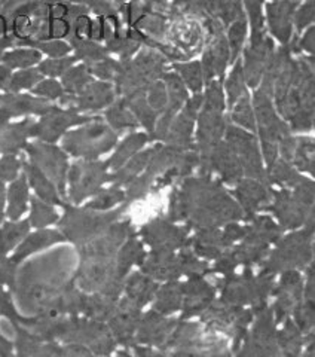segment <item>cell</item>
Instances as JSON below:
<instances>
[{"mask_svg": "<svg viewBox=\"0 0 315 357\" xmlns=\"http://www.w3.org/2000/svg\"><path fill=\"white\" fill-rule=\"evenodd\" d=\"M116 143V134L100 118L89 119L79 130L66 134L63 140L64 149L73 156H84L94 160L98 155L107 152Z\"/></svg>", "mask_w": 315, "mask_h": 357, "instance_id": "1", "label": "cell"}, {"mask_svg": "<svg viewBox=\"0 0 315 357\" xmlns=\"http://www.w3.org/2000/svg\"><path fill=\"white\" fill-rule=\"evenodd\" d=\"M116 218V213L95 215L86 210L66 207V215L61 220V231L66 238L73 243H84L93 240L100 231H103L109 223Z\"/></svg>", "mask_w": 315, "mask_h": 357, "instance_id": "2", "label": "cell"}, {"mask_svg": "<svg viewBox=\"0 0 315 357\" xmlns=\"http://www.w3.org/2000/svg\"><path fill=\"white\" fill-rule=\"evenodd\" d=\"M27 152L30 155L31 162L35 164L52 183L57 185L61 194H64L66 177L67 172H69L67 156L64 155V152L47 142L29 144Z\"/></svg>", "mask_w": 315, "mask_h": 357, "instance_id": "3", "label": "cell"}, {"mask_svg": "<svg viewBox=\"0 0 315 357\" xmlns=\"http://www.w3.org/2000/svg\"><path fill=\"white\" fill-rule=\"evenodd\" d=\"M106 167L107 164L94 161H84L72 165L67 173H69L70 182V198L75 203H81L84 198L98 192L101 183L107 181Z\"/></svg>", "mask_w": 315, "mask_h": 357, "instance_id": "4", "label": "cell"}, {"mask_svg": "<svg viewBox=\"0 0 315 357\" xmlns=\"http://www.w3.org/2000/svg\"><path fill=\"white\" fill-rule=\"evenodd\" d=\"M91 118H85L77 114L75 109H60L52 106L45 112L42 119L35 122L31 128V136L40 139L42 142L54 143L61 134L72 126L85 124Z\"/></svg>", "mask_w": 315, "mask_h": 357, "instance_id": "5", "label": "cell"}, {"mask_svg": "<svg viewBox=\"0 0 315 357\" xmlns=\"http://www.w3.org/2000/svg\"><path fill=\"white\" fill-rule=\"evenodd\" d=\"M112 100H114V89H112L110 84L106 82H89L77 94L61 97V102L75 110L101 109L107 106Z\"/></svg>", "mask_w": 315, "mask_h": 357, "instance_id": "6", "label": "cell"}, {"mask_svg": "<svg viewBox=\"0 0 315 357\" xmlns=\"http://www.w3.org/2000/svg\"><path fill=\"white\" fill-rule=\"evenodd\" d=\"M52 106L48 100L40 97H31L26 94H5L0 97V109H3L9 116L21 115H43Z\"/></svg>", "mask_w": 315, "mask_h": 357, "instance_id": "7", "label": "cell"}, {"mask_svg": "<svg viewBox=\"0 0 315 357\" xmlns=\"http://www.w3.org/2000/svg\"><path fill=\"white\" fill-rule=\"evenodd\" d=\"M170 38L177 45V50L195 52L201 45V27L197 21L177 14L170 26Z\"/></svg>", "mask_w": 315, "mask_h": 357, "instance_id": "8", "label": "cell"}, {"mask_svg": "<svg viewBox=\"0 0 315 357\" xmlns=\"http://www.w3.org/2000/svg\"><path fill=\"white\" fill-rule=\"evenodd\" d=\"M31 119H24L17 124H6L0 130V152L5 155H15L26 146L27 139L31 136Z\"/></svg>", "mask_w": 315, "mask_h": 357, "instance_id": "9", "label": "cell"}, {"mask_svg": "<svg viewBox=\"0 0 315 357\" xmlns=\"http://www.w3.org/2000/svg\"><path fill=\"white\" fill-rule=\"evenodd\" d=\"M296 2L295 0H279L268 6V17L271 22L274 35L283 42L290 39L291 33V18H293Z\"/></svg>", "mask_w": 315, "mask_h": 357, "instance_id": "10", "label": "cell"}, {"mask_svg": "<svg viewBox=\"0 0 315 357\" xmlns=\"http://www.w3.org/2000/svg\"><path fill=\"white\" fill-rule=\"evenodd\" d=\"M63 240H64L63 234L57 232V231H52V229L35 232V234H31V236H29L24 240V243L20 245L18 250L15 252V255L13 256V259H10V261H13L17 265L22 259H26L29 255L35 253V252H39L40 249L48 248V245H52L55 243H60Z\"/></svg>", "mask_w": 315, "mask_h": 357, "instance_id": "11", "label": "cell"}, {"mask_svg": "<svg viewBox=\"0 0 315 357\" xmlns=\"http://www.w3.org/2000/svg\"><path fill=\"white\" fill-rule=\"evenodd\" d=\"M272 42L269 39L262 40L259 45H254L247 54V67H245V77L252 86H254L261 77L265 66L271 60V50Z\"/></svg>", "mask_w": 315, "mask_h": 357, "instance_id": "12", "label": "cell"}, {"mask_svg": "<svg viewBox=\"0 0 315 357\" xmlns=\"http://www.w3.org/2000/svg\"><path fill=\"white\" fill-rule=\"evenodd\" d=\"M24 170L30 185L35 188V191L43 201H47V203H54V204H61V199L59 198V194H57V188L54 186V183L38 169L35 164L24 162Z\"/></svg>", "mask_w": 315, "mask_h": 357, "instance_id": "13", "label": "cell"}, {"mask_svg": "<svg viewBox=\"0 0 315 357\" xmlns=\"http://www.w3.org/2000/svg\"><path fill=\"white\" fill-rule=\"evenodd\" d=\"M8 199H9L8 215L13 220H17L27 208L29 186H27L24 176L17 178V181H14L13 185H10Z\"/></svg>", "mask_w": 315, "mask_h": 357, "instance_id": "14", "label": "cell"}, {"mask_svg": "<svg viewBox=\"0 0 315 357\" xmlns=\"http://www.w3.org/2000/svg\"><path fill=\"white\" fill-rule=\"evenodd\" d=\"M91 79H93V75L89 72V67L86 64H82V66L70 67V69L63 75L61 85H63L64 93L77 94L79 91H82L89 82H91Z\"/></svg>", "mask_w": 315, "mask_h": 357, "instance_id": "15", "label": "cell"}, {"mask_svg": "<svg viewBox=\"0 0 315 357\" xmlns=\"http://www.w3.org/2000/svg\"><path fill=\"white\" fill-rule=\"evenodd\" d=\"M40 52L35 48H22L14 50L2 55V60L9 69H26L33 64L40 61Z\"/></svg>", "mask_w": 315, "mask_h": 357, "instance_id": "16", "label": "cell"}, {"mask_svg": "<svg viewBox=\"0 0 315 357\" xmlns=\"http://www.w3.org/2000/svg\"><path fill=\"white\" fill-rule=\"evenodd\" d=\"M27 220L20 223H6L0 228V253H8L29 232Z\"/></svg>", "mask_w": 315, "mask_h": 357, "instance_id": "17", "label": "cell"}, {"mask_svg": "<svg viewBox=\"0 0 315 357\" xmlns=\"http://www.w3.org/2000/svg\"><path fill=\"white\" fill-rule=\"evenodd\" d=\"M70 43L75 48L76 59L84 60L86 64H93L106 59V50L91 39H75L70 40Z\"/></svg>", "mask_w": 315, "mask_h": 357, "instance_id": "18", "label": "cell"}, {"mask_svg": "<svg viewBox=\"0 0 315 357\" xmlns=\"http://www.w3.org/2000/svg\"><path fill=\"white\" fill-rule=\"evenodd\" d=\"M146 142V136L144 134H132L131 137H128L125 142H123L119 149L116 151V153L114 155V158H112L107 165H112L114 169H119V167L125 162L132 153H136L137 149H140L143 146V143Z\"/></svg>", "mask_w": 315, "mask_h": 357, "instance_id": "19", "label": "cell"}, {"mask_svg": "<svg viewBox=\"0 0 315 357\" xmlns=\"http://www.w3.org/2000/svg\"><path fill=\"white\" fill-rule=\"evenodd\" d=\"M57 219H59L57 211H55L51 206H48L47 201H40L36 198L33 199L31 216H30V222L33 227H36V228L47 227Z\"/></svg>", "mask_w": 315, "mask_h": 357, "instance_id": "20", "label": "cell"}, {"mask_svg": "<svg viewBox=\"0 0 315 357\" xmlns=\"http://www.w3.org/2000/svg\"><path fill=\"white\" fill-rule=\"evenodd\" d=\"M18 45H29L30 48L40 50L42 52L51 55L54 59L59 57H66L67 54L70 52L69 43L57 40V39H49V40H24V42H18Z\"/></svg>", "mask_w": 315, "mask_h": 357, "instance_id": "21", "label": "cell"}, {"mask_svg": "<svg viewBox=\"0 0 315 357\" xmlns=\"http://www.w3.org/2000/svg\"><path fill=\"white\" fill-rule=\"evenodd\" d=\"M106 116H107L110 124L119 130L127 128V127H134L137 124L136 119H134V116L131 115V112L128 110L127 103H118L116 106L109 109Z\"/></svg>", "mask_w": 315, "mask_h": 357, "instance_id": "22", "label": "cell"}, {"mask_svg": "<svg viewBox=\"0 0 315 357\" xmlns=\"http://www.w3.org/2000/svg\"><path fill=\"white\" fill-rule=\"evenodd\" d=\"M42 81V73L39 70H22L10 76L8 89L13 93L21 91V89L31 88L35 84Z\"/></svg>", "mask_w": 315, "mask_h": 357, "instance_id": "23", "label": "cell"}, {"mask_svg": "<svg viewBox=\"0 0 315 357\" xmlns=\"http://www.w3.org/2000/svg\"><path fill=\"white\" fill-rule=\"evenodd\" d=\"M76 61V57H59V59H51L40 63L39 66V72L42 75H48V76H60L64 75L67 70L70 69L73 63Z\"/></svg>", "mask_w": 315, "mask_h": 357, "instance_id": "24", "label": "cell"}, {"mask_svg": "<svg viewBox=\"0 0 315 357\" xmlns=\"http://www.w3.org/2000/svg\"><path fill=\"white\" fill-rule=\"evenodd\" d=\"M245 3H247V10H249V15L253 24L252 47H254V45H259L262 42V29H263L262 13H261L262 0H245Z\"/></svg>", "mask_w": 315, "mask_h": 357, "instance_id": "25", "label": "cell"}, {"mask_svg": "<svg viewBox=\"0 0 315 357\" xmlns=\"http://www.w3.org/2000/svg\"><path fill=\"white\" fill-rule=\"evenodd\" d=\"M176 69L182 72L185 81L187 85L194 89V91H199L201 84H202V70L198 63H190V64H182L176 66Z\"/></svg>", "mask_w": 315, "mask_h": 357, "instance_id": "26", "label": "cell"}, {"mask_svg": "<svg viewBox=\"0 0 315 357\" xmlns=\"http://www.w3.org/2000/svg\"><path fill=\"white\" fill-rule=\"evenodd\" d=\"M122 198H123V194L118 191V189H107V191L98 194V197L93 201V203H89L86 207L89 210H106L114 204H116Z\"/></svg>", "mask_w": 315, "mask_h": 357, "instance_id": "27", "label": "cell"}, {"mask_svg": "<svg viewBox=\"0 0 315 357\" xmlns=\"http://www.w3.org/2000/svg\"><path fill=\"white\" fill-rule=\"evenodd\" d=\"M89 67V72L91 75H97L101 79H112L115 77L118 73V67L119 64H116L114 60L110 59H103L97 63L93 64H86Z\"/></svg>", "mask_w": 315, "mask_h": 357, "instance_id": "28", "label": "cell"}, {"mask_svg": "<svg viewBox=\"0 0 315 357\" xmlns=\"http://www.w3.org/2000/svg\"><path fill=\"white\" fill-rule=\"evenodd\" d=\"M228 91L231 105H233L235 100H238V97L244 93V73L241 69V63L236 64L233 73L231 75V79L228 82Z\"/></svg>", "mask_w": 315, "mask_h": 357, "instance_id": "29", "label": "cell"}, {"mask_svg": "<svg viewBox=\"0 0 315 357\" xmlns=\"http://www.w3.org/2000/svg\"><path fill=\"white\" fill-rule=\"evenodd\" d=\"M33 93L47 98H61L64 96V89H63V85L59 84L57 81L48 79V81H40L35 88H33Z\"/></svg>", "mask_w": 315, "mask_h": 357, "instance_id": "30", "label": "cell"}, {"mask_svg": "<svg viewBox=\"0 0 315 357\" xmlns=\"http://www.w3.org/2000/svg\"><path fill=\"white\" fill-rule=\"evenodd\" d=\"M20 165L21 162L15 155H5L0 160V181H14L18 176Z\"/></svg>", "mask_w": 315, "mask_h": 357, "instance_id": "31", "label": "cell"}, {"mask_svg": "<svg viewBox=\"0 0 315 357\" xmlns=\"http://www.w3.org/2000/svg\"><path fill=\"white\" fill-rule=\"evenodd\" d=\"M233 119L236 122H240L241 126L247 127L253 130L254 128V122H253V115H252V110L249 106V98L244 97L241 102L236 106L235 112H233Z\"/></svg>", "mask_w": 315, "mask_h": 357, "instance_id": "32", "label": "cell"}, {"mask_svg": "<svg viewBox=\"0 0 315 357\" xmlns=\"http://www.w3.org/2000/svg\"><path fill=\"white\" fill-rule=\"evenodd\" d=\"M296 164L300 167L302 170H309L314 169V144L312 143H303L302 146L296 151Z\"/></svg>", "mask_w": 315, "mask_h": 357, "instance_id": "33", "label": "cell"}, {"mask_svg": "<svg viewBox=\"0 0 315 357\" xmlns=\"http://www.w3.org/2000/svg\"><path fill=\"white\" fill-rule=\"evenodd\" d=\"M244 36H245V22L244 21L235 22L229 31V40H231V50H232L233 59L236 57V54H238V51L241 48V45L244 42Z\"/></svg>", "mask_w": 315, "mask_h": 357, "instance_id": "34", "label": "cell"}, {"mask_svg": "<svg viewBox=\"0 0 315 357\" xmlns=\"http://www.w3.org/2000/svg\"><path fill=\"white\" fill-rule=\"evenodd\" d=\"M167 105V93L165 86L161 82H156L151 89V98H149V106L155 112H161L162 107Z\"/></svg>", "mask_w": 315, "mask_h": 357, "instance_id": "35", "label": "cell"}, {"mask_svg": "<svg viewBox=\"0 0 315 357\" xmlns=\"http://www.w3.org/2000/svg\"><path fill=\"white\" fill-rule=\"evenodd\" d=\"M70 3H76V5H82L86 9H93L98 14H103V15H110L114 14L115 10L114 8L110 6V3L107 0H70Z\"/></svg>", "mask_w": 315, "mask_h": 357, "instance_id": "36", "label": "cell"}, {"mask_svg": "<svg viewBox=\"0 0 315 357\" xmlns=\"http://www.w3.org/2000/svg\"><path fill=\"white\" fill-rule=\"evenodd\" d=\"M15 282V264L6 259L3 253H0V284L9 283L10 286Z\"/></svg>", "mask_w": 315, "mask_h": 357, "instance_id": "37", "label": "cell"}, {"mask_svg": "<svg viewBox=\"0 0 315 357\" xmlns=\"http://www.w3.org/2000/svg\"><path fill=\"white\" fill-rule=\"evenodd\" d=\"M206 109L213 110V112H222L223 109V96H222V89L219 84H211L207 93V106Z\"/></svg>", "mask_w": 315, "mask_h": 357, "instance_id": "38", "label": "cell"}, {"mask_svg": "<svg viewBox=\"0 0 315 357\" xmlns=\"http://www.w3.org/2000/svg\"><path fill=\"white\" fill-rule=\"evenodd\" d=\"M0 316H5L8 317L10 321H18L20 316L17 314V311L13 305V303H10L9 296L3 292L2 287H0Z\"/></svg>", "mask_w": 315, "mask_h": 357, "instance_id": "39", "label": "cell"}, {"mask_svg": "<svg viewBox=\"0 0 315 357\" xmlns=\"http://www.w3.org/2000/svg\"><path fill=\"white\" fill-rule=\"evenodd\" d=\"M314 20V0H309V2L300 9V13L296 15V24L298 29H303L308 26L309 22Z\"/></svg>", "mask_w": 315, "mask_h": 357, "instance_id": "40", "label": "cell"}, {"mask_svg": "<svg viewBox=\"0 0 315 357\" xmlns=\"http://www.w3.org/2000/svg\"><path fill=\"white\" fill-rule=\"evenodd\" d=\"M10 69L6 66H0V89H8L9 81H10Z\"/></svg>", "mask_w": 315, "mask_h": 357, "instance_id": "41", "label": "cell"}, {"mask_svg": "<svg viewBox=\"0 0 315 357\" xmlns=\"http://www.w3.org/2000/svg\"><path fill=\"white\" fill-rule=\"evenodd\" d=\"M14 43V38L13 36H3L0 38V60H2V55L5 52V50L8 47H10V45Z\"/></svg>", "mask_w": 315, "mask_h": 357, "instance_id": "42", "label": "cell"}, {"mask_svg": "<svg viewBox=\"0 0 315 357\" xmlns=\"http://www.w3.org/2000/svg\"><path fill=\"white\" fill-rule=\"evenodd\" d=\"M10 350H13V345H10L9 341H6L2 335H0V354L2 356H6L10 353Z\"/></svg>", "mask_w": 315, "mask_h": 357, "instance_id": "43", "label": "cell"}, {"mask_svg": "<svg viewBox=\"0 0 315 357\" xmlns=\"http://www.w3.org/2000/svg\"><path fill=\"white\" fill-rule=\"evenodd\" d=\"M303 47H305L309 51L314 50V29H311L309 33H308V36L303 39Z\"/></svg>", "mask_w": 315, "mask_h": 357, "instance_id": "44", "label": "cell"}, {"mask_svg": "<svg viewBox=\"0 0 315 357\" xmlns=\"http://www.w3.org/2000/svg\"><path fill=\"white\" fill-rule=\"evenodd\" d=\"M3 206H5V186L0 182V220L3 218Z\"/></svg>", "mask_w": 315, "mask_h": 357, "instance_id": "45", "label": "cell"}, {"mask_svg": "<svg viewBox=\"0 0 315 357\" xmlns=\"http://www.w3.org/2000/svg\"><path fill=\"white\" fill-rule=\"evenodd\" d=\"M8 0H0V10H2V8L6 5Z\"/></svg>", "mask_w": 315, "mask_h": 357, "instance_id": "46", "label": "cell"}, {"mask_svg": "<svg viewBox=\"0 0 315 357\" xmlns=\"http://www.w3.org/2000/svg\"><path fill=\"white\" fill-rule=\"evenodd\" d=\"M132 2H137V0H132Z\"/></svg>", "mask_w": 315, "mask_h": 357, "instance_id": "47", "label": "cell"}]
</instances>
